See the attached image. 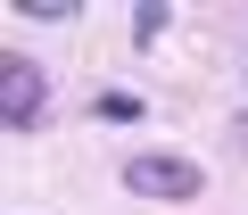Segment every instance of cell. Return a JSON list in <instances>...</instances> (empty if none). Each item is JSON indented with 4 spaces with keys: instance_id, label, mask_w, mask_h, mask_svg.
<instances>
[{
    "instance_id": "6da1fadb",
    "label": "cell",
    "mask_w": 248,
    "mask_h": 215,
    "mask_svg": "<svg viewBox=\"0 0 248 215\" xmlns=\"http://www.w3.org/2000/svg\"><path fill=\"white\" fill-rule=\"evenodd\" d=\"M124 190H133V199H157V207H190L207 190V166L182 157V149H149V157H124Z\"/></svg>"
},
{
    "instance_id": "7a4b0ae2",
    "label": "cell",
    "mask_w": 248,
    "mask_h": 215,
    "mask_svg": "<svg viewBox=\"0 0 248 215\" xmlns=\"http://www.w3.org/2000/svg\"><path fill=\"white\" fill-rule=\"evenodd\" d=\"M42 108H50V75L33 58H0V124H9V133H33Z\"/></svg>"
},
{
    "instance_id": "3957f363",
    "label": "cell",
    "mask_w": 248,
    "mask_h": 215,
    "mask_svg": "<svg viewBox=\"0 0 248 215\" xmlns=\"http://www.w3.org/2000/svg\"><path fill=\"white\" fill-rule=\"evenodd\" d=\"M91 116H99V124H141V91H124V83L99 91V99H91Z\"/></svg>"
},
{
    "instance_id": "277c9868",
    "label": "cell",
    "mask_w": 248,
    "mask_h": 215,
    "mask_svg": "<svg viewBox=\"0 0 248 215\" xmlns=\"http://www.w3.org/2000/svg\"><path fill=\"white\" fill-rule=\"evenodd\" d=\"M17 25H75V0H17Z\"/></svg>"
},
{
    "instance_id": "5b68a950",
    "label": "cell",
    "mask_w": 248,
    "mask_h": 215,
    "mask_svg": "<svg viewBox=\"0 0 248 215\" xmlns=\"http://www.w3.org/2000/svg\"><path fill=\"white\" fill-rule=\"evenodd\" d=\"M174 25V9H166V0H141V9H133V42L141 50H157V33Z\"/></svg>"
}]
</instances>
